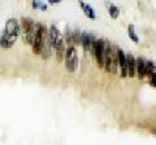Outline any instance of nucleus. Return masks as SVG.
Wrapping results in <instances>:
<instances>
[{
  "mask_svg": "<svg viewBox=\"0 0 156 145\" xmlns=\"http://www.w3.org/2000/svg\"><path fill=\"white\" fill-rule=\"evenodd\" d=\"M21 34V26L17 20L14 18H9L5 22V26H4L3 34L0 35V46L4 49H9L14 46L17 38Z\"/></svg>",
  "mask_w": 156,
  "mask_h": 145,
  "instance_id": "1",
  "label": "nucleus"
},
{
  "mask_svg": "<svg viewBox=\"0 0 156 145\" xmlns=\"http://www.w3.org/2000/svg\"><path fill=\"white\" fill-rule=\"evenodd\" d=\"M21 32H22V40L25 44H33L34 36L37 32V23L34 22L31 18L23 17L21 20Z\"/></svg>",
  "mask_w": 156,
  "mask_h": 145,
  "instance_id": "2",
  "label": "nucleus"
},
{
  "mask_svg": "<svg viewBox=\"0 0 156 145\" xmlns=\"http://www.w3.org/2000/svg\"><path fill=\"white\" fill-rule=\"evenodd\" d=\"M48 34L47 29L41 25V23H37V32H35V36H34V40H33V52L35 55H41L42 52V47H43V42H44V36Z\"/></svg>",
  "mask_w": 156,
  "mask_h": 145,
  "instance_id": "3",
  "label": "nucleus"
},
{
  "mask_svg": "<svg viewBox=\"0 0 156 145\" xmlns=\"http://www.w3.org/2000/svg\"><path fill=\"white\" fill-rule=\"evenodd\" d=\"M65 67L70 72H74L78 67V56L74 47H68L65 52Z\"/></svg>",
  "mask_w": 156,
  "mask_h": 145,
  "instance_id": "4",
  "label": "nucleus"
},
{
  "mask_svg": "<svg viewBox=\"0 0 156 145\" xmlns=\"http://www.w3.org/2000/svg\"><path fill=\"white\" fill-rule=\"evenodd\" d=\"M104 47H105V42L103 39L95 40L94 46H92V53H94L99 67L104 66Z\"/></svg>",
  "mask_w": 156,
  "mask_h": 145,
  "instance_id": "5",
  "label": "nucleus"
},
{
  "mask_svg": "<svg viewBox=\"0 0 156 145\" xmlns=\"http://www.w3.org/2000/svg\"><path fill=\"white\" fill-rule=\"evenodd\" d=\"M116 59H117V65L121 69V76H128V60H126L125 53L121 49L116 51Z\"/></svg>",
  "mask_w": 156,
  "mask_h": 145,
  "instance_id": "6",
  "label": "nucleus"
},
{
  "mask_svg": "<svg viewBox=\"0 0 156 145\" xmlns=\"http://www.w3.org/2000/svg\"><path fill=\"white\" fill-rule=\"evenodd\" d=\"M48 36H50V40H51V44H52L53 49L57 47L58 43H61L62 40H64V38L61 36L60 31H58V29L55 25H51L50 30H48Z\"/></svg>",
  "mask_w": 156,
  "mask_h": 145,
  "instance_id": "7",
  "label": "nucleus"
},
{
  "mask_svg": "<svg viewBox=\"0 0 156 145\" xmlns=\"http://www.w3.org/2000/svg\"><path fill=\"white\" fill-rule=\"evenodd\" d=\"M52 44H51V40H50V36L48 34L44 36V42H43V47H42V52H41V56L43 60H48L52 55Z\"/></svg>",
  "mask_w": 156,
  "mask_h": 145,
  "instance_id": "8",
  "label": "nucleus"
},
{
  "mask_svg": "<svg viewBox=\"0 0 156 145\" xmlns=\"http://www.w3.org/2000/svg\"><path fill=\"white\" fill-rule=\"evenodd\" d=\"M94 43H95V40H92V38L89 35V32H82L81 34V43H80V44L83 47V49L86 52L92 49V46H94Z\"/></svg>",
  "mask_w": 156,
  "mask_h": 145,
  "instance_id": "9",
  "label": "nucleus"
},
{
  "mask_svg": "<svg viewBox=\"0 0 156 145\" xmlns=\"http://www.w3.org/2000/svg\"><path fill=\"white\" fill-rule=\"evenodd\" d=\"M126 60H128V75L134 76L135 75V70H136V60L134 59L133 55H128L126 56Z\"/></svg>",
  "mask_w": 156,
  "mask_h": 145,
  "instance_id": "10",
  "label": "nucleus"
},
{
  "mask_svg": "<svg viewBox=\"0 0 156 145\" xmlns=\"http://www.w3.org/2000/svg\"><path fill=\"white\" fill-rule=\"evenodd\" d=\"M55 51H56V60H57V62H62V60L65 59V52H66L65 42L62 40L61 43H58L57 47L55 48Z\"/></svg>",
  "mask_w": 156,
  "mask_h": 145,
  "instance_id": "11",
  "label": "nucleus"
},
{
  "mask_svg": "<svg viewBox=\"0 0 156 145\" xmlns=\"http://www.w3.org/2000/svg\"><path fill=\"white\" fill-rule=\"evenodd\" d=\"M80 4H81V8L83 9V13L86 14V17H89L90 20H95L96 18V14H95V11L94 8H92L91 5H89V4H85L82 0H80Z\"/></svg>",
  "mask_w": 156,
  "mask_h": 145,
  "instance_id": "12",
  "label": "nucleus"
},
{
  "mask_svg": "<svg viewBox=\"0 0 156 145\" xmlns=\"http://www.w3.org/2000/svg\"><path fill=\"white\" fill-rule=\"evenodd\" d=\"M144 70H146V61L139 57V59L136 60V70H135V72H136V75H138L139 79H143L146 76L144 75Z\"/></svg>",
  "mask_w": 156,
  "mask_h": 145,
  "instance_id": "13",
  "label": "nucleus"
},
{
  "mask_svg": "<svg viewBox=\"0 0 156 145\" xmlns=\"http://www.w3.org/2000/svg\"><path fill=\"white\" fill-rule=\"evenodd\" d=\"M128 34H129V38H130V39L133 40L134 43H138V42H139V38H138V35H136L135 29H134L133 25H129V27H128Z\"/></svg>",
  "mask_w": 156,
  "mask_h": 145,
  "instance_id": "14",
  "label": "nucleus"
},
{
  "mask_svg": "<svg viewBox=\"0 0 156 145\" xmlns=\"http://www.w3.org/2000/svg\"><path fill=\"white\" fill-rule=\"evenodd\" d=\"M108 9H109V16L112 18H117L120 14V11L119 8H117L116 5H113V4H108Z\"/></svg>",
  "mask_w": 156,
  "mask_h": 145,
  "instance_id": "15",
  "label": "nucleus"
},
{
  "mask_svg": "<svg viewBox=\"0 0 156 145\" xmlns=\"http://www.w3.org/2000/svg\"><path fill=\"white\" fill-rule=\"evenodd\" d=\"M155 72V66L152 62H146V70H144V75H147L151 78V75H152Z\"/></svg>",
  "mask_w": 156,
  "mask_h": 145,
  "instance_id": "16",
  "label": "nucleus"
},
{
  "mask_svg": "<svg viewBox=\"0 0 156 145\" xmlns=\"http://www.w3.org/2000/svg\"><path fill=\"white\" fill-rule=\"evenodd\" d=\"M33 8H34V9L41 8L42 11H46V9H47V5H46V4H43L41 0H33Z\"/></svg>",
  "mask_w": 156,
  "mask_h": 145,
  "instance_id": "17",
  "label": "nucleus"
},
{
  "mask_svg": "<svg viewBox=\"0 0 156 145\" xmlns=\"http://www.w3.org/2000/svg\"><path fill=\"white\" fill-rule=\"evenodd\" d=\"M72 35H73V43H74V44H80L81 43V32H80V30L72 31Z\"/></svg>",
  "mask_w": 156,
  "mask_h": 145,
  "instance_id": "18",
  "label": "nucleus"
},
{
  "mask_svg": "<svg viewBox=\"0 0 156 145\" xmlns=\"http://www.w3.org/2000/svg\"><path fill=\"white\" fill-rule=\"evenodd\" d=\"M150 83L152 84V86L155 87V88H156V71L154 72L152 75H151V78H150Z\"/></svg>",
  "mask_w": 156,
  "mask_h": 145,
  "instance_id": "19",
  "label": "nucleus"
},
{
  "mask_svg": "<svg viewBox=\"0 0 156 145\" xmlns=\"http://www.w3.org/2000/svg\"><path fill=\"white\" fill-rule=\"evenodd\" d=\"M60 2H61V0H48V3H50V4H57Z\"/></svg>",
  "mask_w": 156,
  "mask_h": 145,
  "instance_id": "20",
  "label": "nucleus"
}]
</instances>
